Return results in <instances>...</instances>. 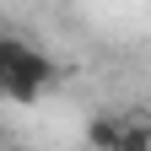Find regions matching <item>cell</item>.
<instances>
[{"instance_id":"obj_1","label":"cell","mask_w":151,"mask_h":151,"mask_svg":"<svg viewBox=\"0 0 151 151\" xmlns=\"http://www.w3.org/2000/svg\"><path fill=\"white\" fill-rule=\"evenodd\" d=\"M54 60L43 49H32L27 38H0V86L11 103H38L54 86Z\"/></svg>"},{"instance_id":"obj_2","label":"cell","mask_w":151,"mask_h":151,"mask_svg":"<svg viewBox=\"0 0 151 151\" xmlns=\"http://www.w3.org/2000/svg\"><path fill=\"white\" fill-rule=\"evenodd\" d=\"M119 135H124L119 113H92V119H86V146L92 151H119Z\"/></svg>"},{"instance_id":"obj_3","label":"cell","mask_w":151,"mask_h":151,"mask_svg":"<svg viewBox=\"0 0 151 151\" xmlns=\"http://www.w3.org/2000/svg\"><path fill=\"white\" fill-rule=\"evenodd\" d=\"M119 151H151V124H146V119H124Z\"/></svg>"}]
</instances>
